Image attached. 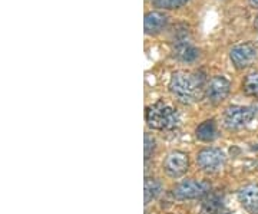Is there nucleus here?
Masks as SVG:
<instances>
[{
    "mask_svg": "<svg viewBox=\"0 0 258 214\" xmlns=\"http://www.w3.org/2000/svg\"><path fill=\"white\" fill-rule=\"evenodd\" d=\"M203 89V82L195 74L176 71L169 79V91L178 101L184 103L195 102Z\"/></svg>",
    "mask_w": 258,
    "mask_h": 214,
    "instance_id": "1",
    "label": "nucleus"
},
{
    "mask_svg": "<svg viewBox=\"0 0 258 214\" xmlns=\"http://www.w3.org/2000/svg\"><path fill=\"white\" fill-rule=\"evenodd\" d=\"M145 117H147L148 125L154 130H174L181 122L179 114L176 112L175 108L162 101L149 105Z\"/></svg>",
    "mask_w": 258,
    "mask_h": 214,
    "instance_id": "2",
    "label": "nucleus"
},
{
    "mask_svg": "<svg viewBox=\"0 0 258 214\" xmlns=\"http://www.w3.org/2000/svg\"><path fill=\"white\" fill-rule=\"evenodd\" d=\"M255 114H257V110L254 106L234 105V106H230L225 110L224 122L230 130H240L254 120Z\"/></svg>",
    "mask_w": 258,
    "mask_h": 214,
    "instance_id": "3",
    "label": "nucleus"
},
{
    "mask_svg": "<svg viewBox=\"0 0 258 214\" xmlns=\"http://www.w3.org/2000/svg\"><path fill=\"white\" fill-rule=\"evenodd\" d=\"M197 164L205 173H218L225 164V154L220 148H204L197 154Z\"/></svg>",
    "mask_w": 258,
    "mask_h": 214,
    "instance_id": "4",
    "label": "nucleus"
},
{
    "mask_svg": "<svg viewBox=\"0 0 258 214\" xmlns=\"http://www.w3.org/2000/svg\"><path fill=\"white\" fill-rule=\"evenodd\" d=\"M211 186L207 181L200 180H184L174 188V197L178 200H194L205 196Z\"/></svg>",
    "mask_w": 258,
    "mask_h": 214,
    "instance_id": "5",
    "label": "nucleus"
},
{
    "mask_svg": "<svg viewBox=\"0 0 258 214\" xmlns=\"http://www.w3.org/2000/svg\"><path fill=\"white\" fill-rule=\"evenodd\" d=\"M258 55V46L252 42H245V43H238L235 46L231 47L230 59L232 65L237 69H244L249 66Z\"/></svg>",
    "mask_w": 258,
    "mask_h": 214,
    "instance_id": "6",
    "label": "nucleus"
},
{
    "mask_svg": "<svg viewBox=\"0 0 258 214\" xmlns=\"http://www.w3.org/2000/svg\"><path fill=\"white\" fill-rule=\"evenodd\" d=\"M188 167H189V159H188V155L182 151L169 152L164 161V171L166 176L171 178L182 177Z\"/></svg>",
    "mask_w": 258,
    "mask_h": 214,
    "instance_id": "7",
    "label": "nucleus"
},
{
    "mask_svg": "<svg viewBox=\"0 0 258 214\" xmlns=\"http://www.w3.org/2000/svg\"><path fill=\"white\" fill-rule=\"evenodd\" d=\"M231 84L230 81L224 76H214L211 81L208 82L207 88H205V95L208 98V101L212 103L222 102L228 93H230Z\"/></svg>",
    "mask_w": 258,
    "mask_h": 214,
    "instance_id": "8",
    "label": "nucleus"
},
{
    "mask_svg": "<svg viewBox=\"0 0 258 214\" xmlns=\"http://www.w3.org/2000/svg\"><path fill=\"white\" fill-rule=\"evenodd\" d=\"M172 55L176 61L184 62V64H192L200 58V50L194 46L192 43L185 36L178 37L174 43Z\"/></svg>",
    "mask_w": 258,
    "mask_h": 214,
    "instance_id": "9",
    "label": "nucleus"
},
{
    "mask_svg": "<svg viewBox=\"0 0 258 214\" xmlns=\"http://www.w3.org/2000/svg\"><path fill=\"white\" fill-rule=\"evenodd\" d=\"M238 200L241 205L251 214H258V186L248 184L238 191Z\"/></svg>",
    "mask_w": 258,
    "mask_h": 214,
    "instance_id": "10",
    "label": "nucleus"
},
{
    "mask_svg": "<svg viewBox=\"0 0 258 214\" xmlns=\"http://www.w3.org/2000/svg\"><path fill=\"white\" fill-rule=\"evenodd\" d=\"M166 23H168V16L164 12L159 10H154L145 15V20H144V26H145V32L148 35H158L165 29Z\"/></svg>",
    "mask_w": 258,
    "mask_h": 214,
    "instance_id": "11",
    "label": "nucleus"
},
{
    "mask_svg": "<svg viewBox=\"0 0 258 214\" xmlns=\"http://www.w3.org/2000/svg\"><path fill=\"white\" fill-rule=\"evenodd\" d=\"M195 135L198 140L204 141V142H211L217 137H218V130H217V124L214 120H207V121L201 122L198 125V128L195 131Z\"/></svg>",
    "mask_w": 258,
    "mask_h": 214,
    "instance_id": "12",
    "label": "nucleus"
},
{
    "mask_svg": "<svg viewBox=\"0 0 258 214\" xmlns=\"http://www.w3.org/2000/svg\"><path fill=\"white\" fill-rule=\"evenodd\" d=\"M162 191V186L157 178H147L145 180V204H149L155 200Z\"/></svg>",
    "mask_w": 258,
    "mask_h": 214,
    "instance_id": "13",
    "label": "nucleus"
},
{
    "mask_svg": "<svg viewBox=\"0 0 258 214\" xmlns=\"http://www.w3.org/2000/svg\"><path fill=\"white\" fill-rule=\"evenodd\" d=\"M200 214H230V211H228V208L220 200L211 198L210 201H207L203 205Z\"/></svg>",
    "mask_w": 258,
    "mask_h": 214,
    "instance_id": "14",
    "label": "nucleus"
},
{
    "mask_svg": "<svg viewBox=\"0 0 258 214\" xmlns=\"http://www.w3.org/2000/svg\"><path fill=\"white\" fill-rule=\"evenodd\" d=\"M242 89L247 95L258 96V71H254L245 76V79L242 82Z\"/></svg>",
    "mask_w": 258,
    "mask_h": 214,
    "instance_id": "15",
    "label": "nucleus"
},
{
    "mask_svg": "<svg viewBox=\"0 0 258 214\" xmlns=\"http://www.w3.org/2000/svg\"><path fill=\"white\" fill-rule=\"evenodd\" d=\"M189 3V0H152V5L158 9L164 10H174L179 9Z\"/></svg>",
    "mask_w": 258,
    "mask_h": 214,
    "instance_id": "16",
    "label": "nucleus"
},
{
    "mask_svg": "<svg viewBox=\"0 0 258 214\" xmlns=\"http://www.w3.org/2000/svg\"><path fill=\"white\" fill-rule=\"evenodd\" d=\"M154 149H155V140L149 134H147L145 135V158H149V155L152 154Z\"/></svg>",
    "mask_w": 258,
    "mask_h": 214,
    "instance_id": "17",
    "label": "nucleus"
},
{
    "mask_svg": "<svg viewBox=\"0 0 258 214\" xmlns=\"http://www.w3.org/2000/svg\"><path fill=\"white\" fill-rule=\"evenodd\" d=\"M249 6L254 8V9H258V0H248Z\"/></svg>",
    "mask_w": 258,
    "mask_h": 214,
    "instance_id": "18",
    "label": "nucleus"
},
{
    "mask_svg": "<svg viewBox=\"0 0 258 214\" xmlns=\"http://www.w3.org/2000/svg\"><path fill=\"white\" fill-rule=\"evenodd\" d=\"M254 29L258 32V15L255 16V19H254Z\"/></svg>",
    "mask_w": 258,
    "mask_h": 214,
    "instance_id": "19",
    "label": "nucleus"
}]
</instances>
